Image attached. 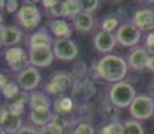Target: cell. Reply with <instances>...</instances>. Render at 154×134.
I'll use <instances>...</instances> for the list:
<instances>
[{
  "instance_id": "1",
  "label": "cell",
  "mask_w": 154,
  "mask_h": 134,
  "mask_svg": "<svg viewBox=\"0 0 154 134\" xmlns=\"http://www.w3.org/2000/svg\"><path fill=\"white\" fill-rule=\"evenodd\" d=\"M95 71L98 79L114 85L126 80V76L129 74V64L123 56L117 54H107L95 63Z\"/></svg>"
},
{
  "instance_id": "2",
  "label": "cell",
  "mask_w": 154,
  "mask_h": 134,
  "mask_svg": "<svg viewBox=\"0 0 154 134\" xmlns=\"http://www.w3.org/2000/svg\"><path fill=\"white\" fill-rule=\"evenodd\" d=\"M137 90L135 87L127 80L114 83L109 87V103L111 106L117 107V109H126L131 105L134 98L137 97Z\"/></svg>"
},
{
  "instance_id": "3",
  "label": "cell",
  "mask_w": 154,
  "mask_h": 134,
  "mask_svg": "<svg viewBox=\"0 0 154 134\" xmlns=\"http://www.w3.org/2000/svg\"><path fill=\"white\" fill-rule=\"evenodd\" d=\"M74 85H75V78L70 73L59 71L55 73L44 85V93L47 95L60 97V95H66L67 91L72 90Z\"/></svg>"
},
{
  "instance_id": "4",
  "label": "cell",
  "mask_w": 154,
  "mask_h": 134,
  "mask_svg": "<svg viewBox=\"0 0 154 134\" xmlns=\"http://www.w3.org/2000/svg\"><path fill=\"white\" fill-rule=\"evenodd\" d=\"M129 113L135 121L149 120L154 115V99L149 94H138L129 106Z\"/></svg>"
},
{
  "instance_id": "5",
  "label": "cell",
  "mask_w": 154,
  "mask_h": 134,
  "mask_svg": "<svg viewBox=\"0 0 154 134\" xmlns=\"http://www.w3.org/2000/svg\"><path fill=\"white\" fill-rule=\"evenodd\" d=\"M15 17L19 26L24 30H34L42 22V12L34 3L24 2V5H20Z\"/></svg>"
},
{
  "instance_id": "6",
  "label": "cell",
  "mask_w": 154,
  "mask_h": 134,
  "mask_svg": "<svg viewBox=\"0 0 154 134\" xmlns=\"http://www.w3.org/2000/svg\"><path fill=\"white\" fill-rule=\"evenodd\" d=\"M115 39L119 46L133 48V47H137L140 44L142 39V32L134 24H131V22L123 23L115 31Z\"/></svg>"
},
{
  "instance_id": "7",
  "label": "cell",
  "mask_w": 154,
  "mask_h": 134,
  "mask_svg": "<svg viewBox=\"0 0 154 134\" xmlns=\"http://www.w3.org/2000/svg\"><path fill=\"white\" fill-rule=\"evenodd\" d=\"M4 61L7 63V66L10 67L11 71L19 74L23 70H26L27 67H29V59H28V54L24 51V48L16 46V47H10L5 50L4 52Z\"/></svg>"
},
{
  "instance_id": "8",
  "label": "cell",
  "mask_w": 154,
  "mask_h": 134,
  "mask_svg": "<svg viewBox=\"0 0 154 134\" xmlns=\"http://www.w3.org/2000/svg\"><path fill=\"white\" fill-rule=\"evenodd\" d=\"M42 80V75H40L39 70L34 66H29L26 70H23L22 73L16 74L15 76V82L17 83V86L20 87V90L23 91H35L38 89V86L40 85Z\"/></svg>"
},
{
  "instance_id": "9",
  "label": "cell",
  "mask_w": 154,
  "mask_h": 134,
  "mask_svg": "<svg viewBox=\"0 0 154 134\" xmlns=\"http://www.w3.org/2000/svg\"><path fill=\"white\" fill-rule=\"evenodd\" d=\"M54 56L59 61L71 62L78 56V46L72 39H55L52 44Z\"/></svg>"
},
{
  "instance_id": "10",
  "label": "cell",
  "mask_w": 154,
  "mask_h": 134,
  "mask_svg": "<svg viewBox=\"0 0 154 134\" xmlns=\"http://www.w3.org/2000/svg\"><path fill=\"white\" fill-rule=\"evenodd\" d=\"M29 64L36 68H46L54 62L52 47H34L28 50Z\"/></svg>"
},
{
  "instance_id": "11",
  "label": "cell",
  "mask_w": 154,
  "mask_h": 134,
  "mask_svg": "<svg viewBox=\"0 0 154 134\" xmlns=\"http://www.w3.org/2000/svg\"><path fill=\"white\" fill-rule=\"evenodd\" d=\"M131 24H134L141 32L154 31V10L152 8H140L131 16Z\"/></svg>"
},
{
  "instance_id": "12",
  "label": "cell",
  "mask_w": 154,
  "mask_h": 134,
  "mask_svg": "<svg viewBox=\"0 0 154 134\" xmlns=\"http://www.w3.org/2000/svg\"><path fill=\"white\" fill-rule=\"evenodd\" d=\"M149 54L145 50L143 46H137L130 48V51L126 55V62L129 64V68L134 71H142L146 68Z\"/></svg>"
},
{
  "instance_id": "13",
  "label": "cell",
  "mask_w": 154,
  "mask_h": 134,
  "mask_svg": "<svg viewBox=\"0 0 154 134\" xmlns=\"http://www.w3.org/2000/svg\"><path fill=\"white\" fill-rule=\"evenodd\" d=\"M23 32L16 26H3L0 28V43L3 47H16L22 42Z\"/></svg>"
},
{
  "instance_id": "14",
  "label": "cell",
  "mask_w": 154,
  "mask_h": 134,
  "mask_svg": "<svg viewBox=\"0 0 154 134\" xmlns=\"http://www.w3.org/2000/svg\"><path fill=\"white\" fill-rule=\"evenodd\" d=\"M94 47L98 52H102L105 55L111 54L114 47L117 46V39H115V34L111 32H105V31H98L94 36Z\"/></svg>"
},
{
  "instance_id": "15",
  "label": "cell",
  "mask_w": 154,
  "mask_h": 134,
  "mask_svg": "<svg viewBox=\"0 0 154 134\" xmlns=\"http://www.w3.org/2000/svg\"><path fill=\"white\" fill-rule=\"evenodd\" d=\"M54 101L43 91H32L29 93V109L32 111H50L52 110Z\"/></svg>"
},
{
  "instance_id": "16",
  "label": "cell",
  "mask_w": 154,
  "mask_h": 134,
  "mask_svg": "<svg viewBox=\"0 0 154 134\" xmlns=\"http://www.w3.org/2000/svg\"><path fill=\"white\" fill-rule=\"evenodd\" d=\"M55 38H52L51 32L46 27H42L38 31L32 32L28 36V47L34 48V47H52Z\"/></svg>"
},
{
  "instance_id": "17",
  "label": "cell",
  "mask_w": 154,
  "mask_h": 134,
  "mask_svg": "<svg viewBox=\"0 0 154 134\" xmlns=\"http://www.w3.org/2000/svg\"><path fill=\"white\" fill-rule=\"evenodd\" d=\"M48 30L55 39H71L72 28L64 19H51L48 22Z\"/></svg>"
},
{
  "instance_id": "18",
  "label": "cell",
  "mask_w": 154,
  "mask_h": 134,
  "mask_svg": "<svg viewBox=\"0 0 154 134\" xmlns=\"http://www.w3.org/2000/svg\"><path fill=\"white\" fill-rule=\"evenodd\" d=\"M75 107V99L70 95H60L56 97L52 102V111L55 114L60 115H70Z\"/></svg>"
},
{
  "instance_id": "19",
  "label": "cell",
  "mask_w": 154,
  "mask_h": 134,
  "mask_svg": "<svg viewBox=\"0 0 154 134\" xmlns=\"http://www.w3.org/2000/svg\"><path fill=\"white\" fill-rule=\"evenodd\" d=\"M48 126L58 134H63L64 132H67V130L72 129V127L75 126V123H74V121L70 118V115H60V114H55L54 113V117H52Z\"/></svg>"
},
{
  "instance_id": "20",
  "label": "cell",
  "mask_w": 154,
  "mask_h": 134,
  "mask_svg": "<svg viewBox=\"0 0 154 134\" xmlns=\"http://www.w3.org/2000/svg\"><path fill=\"white\" fill-rule=\"evenodd\" d=\"M94 23L95 22H94L93 14H87V12H81L72 20L74 28L78 32H83V34H87V32L93 31Z\"/></svg>"
},
{
  "instance_id": "21",
  "label": "cell",
  "mask_w": 154,
  "mask_h": 134,
  "mask_svg": "<svg viewBox=\"0 0 154 134\" xmlns=\"http://www.w3.org/2000/svg\"><path fill=\"white\" fill-rule=\"evenodd\" d=\"M52 117H54V111L52 110H50V111H32V110H29V114H28L29 122L35 127H38V129L48 126Z\"/></svg>"
},
{
  "instance_id": "22",
  "label": "cell",
  "mask_w": 154,
  "mask_h": 134,
  "mask_svg": "<svg viewBox=\"0 0 154 134\" xmlns=\"http://www.w3.org/2000/svg\"><path fill=\"white\" fill-rule=\"evenodd\" d=\"M63 8H64V17H66V19H72L74 20L79 14L82 12L81 0H64Z\"/></svg>"
},
{
  "instance_id": "23",
  "label": "cell",
  "mask_w": 154,
  "mask_h": 134,
  "mask_svg": "<svg viewBox=\"0 0 154 134\" xmlns=\"http://www.w3.org/2000/svg\"><path fill=\"white\" fill-rule=\"evenodd\" d=\"M3 127H4V130H5L7 134H16L23 127L22 117H19V115H14V114L10 113V117H8L7 121L4 122Z\"/></svg>"
},
{
  "instance_id": "24",
  "label": "cell",
  "mask_w": 154,
  "mask_h": 134,
  "mask_svg": "<svg viewBox=\"0 0 154 134\" xmlns=\"http://www.w3.org/2000/svg\"><path fill=\"white\" fill-rule=\"evenodd\" d=\"M119 20L118 17H115L114 15H109V16H105L100 23V31L105 32H111V34H115V31L119 27Z\"/></svg>"
},
{
  "instance_id": "25",
  "label": "cell",
  "mask_w": 154,
  "mask_h": 134,
  "mask_svg": "<svg viewBox=\"0 0 154 134\" xmlns=\"http://www.w3.org/2000/svg\"><path fill=\"white\" fill-rule=\"evenodd\" d=\"M123 134H145V129L140 121L131 118L123 122Z\"/></svg>"
},
{
  "instance_id": "26",
  "label": "cell",
  "mask_w": 154,
  "mask_h": 134,
  "mask_svg": "<svg viewBox=\"0 0 154 134\" xmlns=\"http://www.w3.org/2000/svg\"><path fill=\"white\" fill-rule=\"evenodd\" d=\"M0 91H2V95L5 98V99L12 101L14 98L20 93V87L17 86V83L15 82V80H8L7 85H5Z\"/></svg>"
},
{
  "instance_id": "27",
  "label": "cell",
  "mask_w": 154,
  "mask_h": 134,
  "mask_svg": "<svg viewBox=\"0 0 154 134\" xmlns=\"http://www.w3.org/2000/svg\"><path fill=\"white\" fill-rule=\"evenodd\" d=\"M99 134H123V122L111 121L100 127Z\"/></svg>"
},
{
  "instance_id": "28",
  "label": "cell",
  "mask_w": 154,
  "mask_h": 134,
  "mask_svg": "<svg viewBox=\"0 0 154 134\" xmlns=\"http://www.w3.org/2000/svg\"><path fill=\"white\" fill-rule=\"evenodd\" d=\"M86 73H88V68L86 66L85 62H76L75 64L72 66V70H71V75L75 78V80H81L85 78Z\"/></svg>"
},
{
  "instance_id": "29",
  "label": "cell",
  "mask_w": 154,
  "mask_h": 134,
  "mask_svg": "<svg viewBox=\"0 0 154 134\" xmlns=\"http://www.w3.org/2000/svg\"><path fill=\"white\" fill-rule=\"evenodd\" d=\"M74 134H95V129L90 122H76L75 126L72 127Z\"/></svg>"
},
{
  "instance_id": "30",
  "label": "cell",
  "mask_w": 154,
  "mask_h": 134,
  "mask_svg": "<svg viewBox=\"0 0 154 134\" xmlns=\"http://www.w3.org/2000/svg\"><path fill=\"white\" fill-rule=\"evenodd\" d=\"M100 2L99 0H81V8L82 12L93 14L95 10H98Z\"/></svg>"
},
{
  "instance_id": "31",
  "label": "cell",
  "mask_w": 154,
  "mask_h": 134,
  "mask_svg": "<svg viewBox=\"0 0 154 134\" xmlns=\"http://www.w3.org/2000/svg\"><path fill=\"white\" fill-rule=\"evenodd\" d=\"M51 19H62L64 17V8H63V2H58L51 10L47 11Z\"/></svg>"
},
{
  "instance_id": "32",
  "label": "cell",
  "mask_w": 154,
  "mask_h": 134,
  "mask_svg": "<svg viewBox=\"0 0 154 134\" xmlns=\"http://www.w3.org/2000/svg\"><path fill=\"white\" fill-rule=\"evenodd\" d=\"M11 102L14 103H17V105H22L24 107H29V93H27V91H23L20 90V93L16 95V97L14 98Z\"/></svg>"
},
{
  "instance_id": "33",
  "label": "cell",
  "mask_w": 154,
  "mask_h": 134,
  "mask_svg": "<svg viewBox=\"0 0 154 134\" xmlns=\"http://www.w3.org/2000/svg\"><path fill=\"white\" fill-rule=\"evenodd\" d=\"M143 47H145V50L147 51L149 55H154V31L146 34V36H145Z\"/></svg>"
},
{
  "instance_id": "34",
  "label": "cell",
  "mask_w": 154,
  "mask_h": 134,
  "mask_svg": "<svg viewBox=\"0 0 154 134\" xmlns=\"http://www.w3.org/2000/svg\"><path fill=\"white\" fill-rule=\"evenodd\" d=\"M8 110H10L11 114L19 115V117H22V115L26 113V107H24V106L17 105V103H14V102L8 103Z\"/></svg>"
},
{
  "instance_id": "35",
  "label": "cell",
  "mask_w": 154,
  "mask_h": 134,
  "mask_svg": "<svg viewBox=\"0 0 154 134\" xmlns=\"http://www.w3.org/2000/svg\"><path fill=\"white\" fill-rule=\"evenodd\" d=\"M19 8H20V5L17 0H7L5 2V11L8 14H16L19 11Z\"/></svg>"
},
{
  "instance_id": "36",
  "label": "cell",
  "mask_w": 154,
  "mask_h": 134,
  "mask_svg": "<svg viewBox=\"0 0 154 134\" xmlns=\"http://www.w3.org/2000/svg\"><path fill=\"white\" fill-rule=\"evenodd\" d=\"M10 117V110H8V105H0V126L4 125L7 118Z\"/></svg>"
},
{
  "instance_id": "37",
  "label": "cell",
  "mask_w": 154,
  "mask_h": 134,
  "mask_svg": "<svg viewBox=\"0 0 154 134\" xmlns=\"http://www.w3.org/2000/svg\"><path fill=\"white\" fill-rule=\"evenodd\" d=\"M16 134H38V130L35 129L34 126H29V125H23V127Z\"/></svg>"
},
{
  "instance_id": "38",
  "label": "cell",
  "mask_w": 154,
  "mask_h": 134,
  "mask_svg": "<svg viewBox=\"0 0 154 134\" xmlns=\"http://www.w3.org/2000/svg\"><path fill=\"white\" fill-rule=\"evenodd\" d=\"M58 2H59V0H43L42 4H43V7L46 8L47 11H48V10H51V8L54 7V5H55Z\"/></svg>"
},
{
  "instance_id": "39",
  "label": "cell",
  "mask_w": 154,
  "mask_h": 134,
  "mask_svg": "<svg viewBox=\"0 0 154 134\" xmlns=\"http://www.w3.org/2000/svg\"><path fill=\"white\" fill-rule=\"evenodd\" d=\"M38 134H58V133L54 132L50 126H46V127H40V129H38Z\"/></svg>"
},
{
  "instance_id": "40",
  "label": "cell",
  "mask_w": 154,
  "mask_h": 134,
  "mask_svg": "<svg viewBox=\"0 0 154 134\" xmlns=\"http://www.w3.org/2000/svg\"><path fill=\"white\" fill-rule=\"evenodd\" d=\"M146 68L150 70L152 73H154V55H149V59H147V63H146Z\"/></svg>"
},
{
  "instance_id": "41",
  "label": "cell",
  "mask_w": 154,
  "mask_h": 134,
  "mask_svg": "<svg viewBox=\"0 0 154 134\" xmlns=\"http://www.w3.org/2000/svg\"><path fill=\"white\" fill-rule=\"evenodd\" d=\"M8 79L7 78V75H5V74H3V73H0V90H2L3 87H4L5 85H7V82H8Z\"/></svg>"
},
{
  "instance_id": "42",
  "label": "cell",
  "mask_w": 154,
  "mask_h": 134,
  "mask_svg": "<svg viewBox=\"0 0 154 134\" xmlns=\"http://www.w3.org/2000/svg\"><path fill=\"white\" fill-rule=\"evenodd\" d=\"M149 95L154 99V79H152L149 83Z\"/></svg>"
},
{
  "instance_id": "43",
  "label": "cell",
  "mask_w": 154,
  "mask_h": 134,
  "mask_svg": "<svg viewBox=\"0 0 154 134\" xmlns=\"http://www.w3.org/2000/svg\"><path fill=\"white\" fill-rule=\"evenodd\" d=\"M5 8V2L4 0H0V12H2V10H4Z\"/></svg>"
},
{
  "instance_id": "44",
  "label": "cell",
  "mask_w": 154,
  "mask_h": 134,
  "mask_svg": "<svg viewBox=\"0 0 154 134\" xmlns=\"http://www.w3.org/2000/svg\"><path fill=\"white\" fill-rule=\"evenodd\" d=\"M3 27V14L0 12V28Z\"/></svg>"
},
{
  "instance_id": "45",
  "label": "cell",
  "mask_w": 154,
  "mask_h": 134,
  "mask_svg": "<svg viewBox=\"0 0 154 134\" xmlns=\"http://www.w3.org/2000/svg\"><path fill=\"white\" fill-rule=\"evenodd\" d=\"M0 134H7V133H5V130H4V127H3V126H0Z\"/></svg>"
},
{
  "instance_id": "46",
  "label": "cell",
  "mask_w": 154,
  "mask_h": 134,
  "mask_svg": "<svg viewBox=\"0 0 154 134\" xmlns=\"http://www.w3.org/2000/svg\"><path fill=\"white\" fill-rule=\"evenodd\" d=\"M63 134H74V133H72V129H71V130H67V132H64Z\"/></svg>"
},
{
  "instance_id": "47",
  "label": "cell",
  "mask_w": 154,
  "mask_h": 134,
  "mask_svg": "<svg viewBox=\"0 0 154 134\" xmlns=\"http://www.w3.org/2000/svg\"><path fill=\"white\" fill-rule=\"evenodd\" d=\"M0 105H2V98H0Z\"/></svg>"
}]
</instances>
